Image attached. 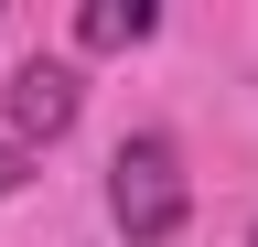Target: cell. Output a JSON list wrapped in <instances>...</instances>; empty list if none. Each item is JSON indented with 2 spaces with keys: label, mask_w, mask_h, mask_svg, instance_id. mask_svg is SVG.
I'll return each mask as SVG.
<instances>
[{
  "label": "cell",
  "mask_w": 258,
  "mask_h": 247,
  "mask_svg": "<svg viewBox=\"0 0 258 247\" xmlns=\"http://www.w3.org/2000/svg\"><path fill=\"white\" fill-rule=\"evenodd\" d=\"M108 215H118V236H129V247H172V236H183L194 183H183V150L161 140V129L118 140V161H108Z\"/></svg>",
  "instance_id": "6da1fadb"
},
{
  "label": "cell",
  "mask_w": 258,
  "mask_h": 247,
  "mask_svg": "<svg viewBox=\"0 0 258 247\" xmlns=\"http://www.w3.org/2000/svg\"><path fill=\"white\" fill-rule=\"evenodd\" d=\"M0 108H11V140H64L76 129V108H86V75H76V54H22L11 86H0Z\"/></svg>",
  "instance_id": "7a4b0ae2"
},
{
  "label": "cell",
  "mask_w": 258,
  "mask_h": 247,
  "mask_svg": "<svg viewBox=\"0 0 258 247\" xmlns=\"http://www.w3.org/2000/svg\"><path fill=\"white\" fill-rule=\"evenodd\" d=\"M151 33H161L151 0H86V11H76V54H129V43H151Z\"/></svg>",
  "instance_id": "3957f363"
},
{
  "label": "cell",
  "mask_w": 258,
  "mask_h": 247,
  "mask_svg": "<svg viewBox=\"0 0 258 247\" xmlns=\"http://www.w3.org/2000/svg\"><path fill=\"white\" fill-rule=\"evenodd\" d=\"M22 172H32V150H22V140H0V204L22 194Z\"/></svg>",
  "instance_id": "277c9868"
},
{
  "label": "cell",
  "mask_w": 258,
  "mask_h": 247,
  "mask_svg": "<svg viewBox=\"0 0 258 247\" xmlns=\"http://www.w3.org/2000/svg\"><path fill=\"white\" fill-rule=\"evenodd\" d=\"M247 247H258V236H247Z\"/></svg>",
  "instance_id": "5b68a950"
}]
</instances>
